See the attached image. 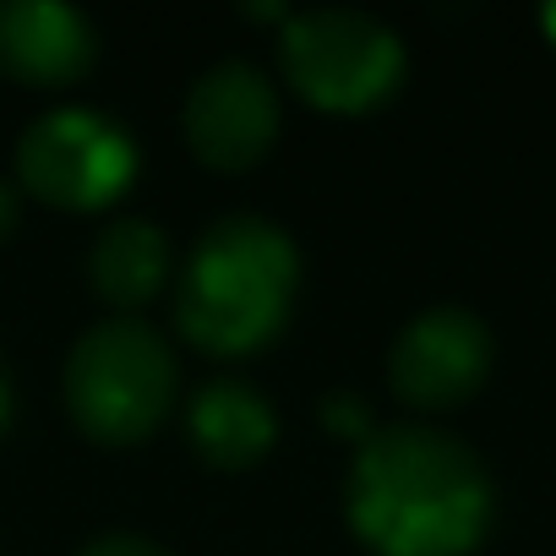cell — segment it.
<instances>
[{
    "instance_id": "obj_8",
    "label": "cell",
    "mask_w": 556,
    "mask_h": 556,
    "mask_svg": "<svg viewBox=\"0 0 556 556\" xmlns=\"http://www.w3.org/2000/svg\"><path fill=\"white\" fill-rule=\"evenodd\" d=\"M99 55V34L61 0H0V72L28 88H66Z\"/></svg>"
},
{
    "instance_id": "obj_7",
    "label": "cell",
    "mask_w": 556,
    "mask_h": 556,
    "mask_svg": "<svg viewBox=\"0 0 556 556\" xmlns=\"http://www.w3.org/2000/svg\"><path fill=\"white\" fill-rule=\"evenodd\" d=\"M278 137V93L245 61L207 66L186 93V142L213 169H251Z\"/></svg>"
},
{
    "instance_id": "obj_11",
    "label": "cell",
    "mask_w": 556,
    "mask_h": 556,
    "mask_svg": "<svg viewBox=\"0 0 556 556\" xmlns=\"http://www.w3.org/2000/svg\"><path fill=\"white\" fill-rule=\"evenodd\" d=\"M323 420L339 431V437H371V415H366V404L355 399V393H328V404H323Z\"/></svg>"
},
{
    "instance_id": "obj_3",
    "label": "cell",
    "mask_w": 556,
    "mask_h": 556,
    "mask_svg": "<svg viewBox=\"0 0 556 556\" xmlns=\"http://www.w3.org/2000/svg\"><path fill=\"white\" fill-rule=\"evenodd\" d=\"M175 355L159 328L137 317H110L88 328L66 355V404L72 420L110 447L142 442L175 404Z\"/></svg>"
},
{
    "instance_id": "obj_4",
    "label": "cell",
    "mask_w": 556,
    "mask_h": 556,
    "mask_svg": "<svg viewBox=\"0 0 556 556\" xmlns=\"http://www.w3.org/2000/svg\"><path fill=\"white\" fill-rule=\"evenodd\" d=\"M278 61H285L290 88L317 110H371L404 77L399 34L371 12L350 7L290 17L285 39H278Z\"/></svg>"
},
{
    "instance_id": "obj_2",
    "label": "cell",
    "mask_w": 556,
    "mask_h": 556,
    "mask_svg": "<svg viewBox=\"0 0 556 556\" xmlns=\"http://www.w3.org/2000/svg\"><path fill=\"white\" fill-rule=\"evenodd\" d=\"M295 278L301 256L285 229L256 213H229L180 267L175 323L207 355H251L285 328Z\"/></svg>"
},
{
    "instance_id": "obj_14",
    "label": "cell",
    "mask_w": 556,
    "mask_h": 556,
    "mask_svg": "<svg viewBox=\"0 0 556 556\" xmlns=\"http://www.w3.org/2000/svg\"><path fill=\"white\" fill-rule=\"evenodd\" d=\"M7 415H12V388H7V371H0V426H7Z\"/></svg>"
},
{
    "instance_id": "obj_1",
    "label": "cell",
    "mask_w": 556,
    "mask_h": 556,
    "mask_svg": "<svg viewBox=\"0 0 556 556\" xmlns=\"http://www.w3.org/2000/svg\"><path fill=\"white\" fill-rule=\"evenodd\" d=\"M344 507L377 556H469L491 529V480L464 442L388 426L355 447Z\"/></svg>"
},
{
    "instance_id": "obj_9",
    "label": "cell",
    "mask_w": 556,
    "mask_h": 556,
    "mask_svg": "<svg viewBox=\"0 0 556 556\" xmlns=\"http://www.w3.org/2000/svg\"><path fill=\"white\" fill-rule=\"evenodd\" d=\"M186 431H191V447L213 464V469H245L256 464L267 447H273V409L267 399L240 382V377H213L191 393L186 404Z\"/></svg>"
},
{
    "instance_id": "obj_5",
    "label": "cell",
    "mask_w": 556,
    "mask_h": 556,
    "mask_svg": "<svg viewBox=\"0 0 556 556\" xmlns=\"http://www.w3.org/2000/svg\"><path fill=\"white\" fill-rule=\"evenodd\" d=\"M17 175L61 213H99L131 186L137 142L99 110H50L17 137Z\"/></svg>"
},
{
    "instance_id": "obj_13",
    "label": "cell",
    "mask_w": 556,
    "mask_h": 556,
    "mask_svg": "<svg viewBox=\"0 0 556 556\" xmlns=\"http://www.w3.org/2000/svg\"><path fill=\"white\" fill-rule=\"evenodd\" d=\"M12 218H17V202H12V191H7V186H0V235L12 229Z\"/></svg>"
},
{
    "instance_id": "obj_10",
    "label": "cell",
    "mask_w": 556,
    "mask_h": 556,
    "mask_svg": "<svg viewBox=\"0 0 556 556\" xmlns=\"http://www.w3.org/2000/svg\"><path fill=\"white\" fill-rule=\"evenodd\" d=\"M88 278H93V290L121 312L148 306L169 285V240H164V229L148 224V218L104 224L93 251H88Z\"/></svg>"
},
{
    "instance_id": "obj_6",
    "label": "cell",
    "mask_w": 556,
    "mask_h": 556,
    "mask_svg": "<svg viewBox=\"0 0 556 556\" xmlns=\"http://www.w3.org/2000/svg\"><path fill=\"white\" fill-rule=\"evenodd\" d=\"M491 371V333L464 306L420 312L388 350V382L415 409H453L464 404Z\"/></svg>"
},
{
    "instance_id": "obj_15",
    "label": "cell",
    "mask_w": 556,
    "mask_h": 556,
    "mask_svg": "<svg viewBox=\"0 0 556 556\" xmlns=\"http://www.w3.org/2000/svg\"><path fill=\"white\" fill-rule=\"evenodd\" d=\"M540 28H545V34H551V45H556V0H551V7L540 12Z\"/></svg>"
},
{
    "instance_id": "obj_12",
    "label": "cell",
    "mask_w": 556,
    "mask_h": 556,
    "mask_svg": "<svg viewBox=\"0 0 556 556\" xmlns=\"http://www.w3.org/2000/svg\"><path fill=\"white\" fill-rule=\"evenodd\" d=\"M77 556H169V551H164V545H153V540H142V534L115 529V534H99L93 545H83Z\"/></svg>"
}]
</instances>
